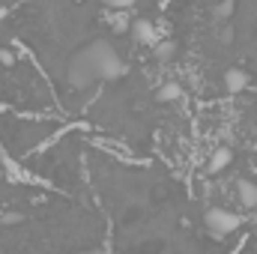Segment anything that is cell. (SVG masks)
I'll return each instance as SVG.
<instances>
[{"instance_id":"obj_11","label":"cell","mask_w":257,"mask_h":254,"mask_svg":"<svg viewBox=\"0 0 257 254\" xmlns=\"http://www.w3.org/2000/svg\"><path fill=\"white\" fill-rule=\"evenodd\" d=\"M230 12H233V0H221V3L212 9V15H215V18H227Z\"/></svg>"},{"instance_id":"obj_9","label":"cell","mask_w":257,"mask_h":254,"mask_svg":"<svg viewBox=\"0 0 257 254\" xmlns=\"http://www.w3.org/2000/svg\"><path fill=\"white\" fill-rule=\"evenodd\" d=\"M159 102H177V99H183V87L177 84V81H168V84H162L159 87Z\"/></svg>"},{"instance_id":"obj_7","label":"cell","mask_w":257,"mask_h":254,"mask_svg":"<svg viewBox=\"0 0 257 254\" xmlns=\"http://www.w3.org/2000/svg\"><path fill=\"white\" fill-rule=\"evenodd\" d=\"M153 54H156L159 63H171V60L177 57V42H174V39H159V42L153 45Z\"/></svg>"},{"instance_id":"obj_3","label":"cell","mask_w":257,"mask_h":254,"mask_svg":"<svg viewBox=\"0 0 257 254\" xmlns=\"http://www.w3.org/2000/svg\"><path fill=\"white\" fill-rule=\"evenodd\" d=\"M66 81H69V87H78V90H84V87H90V84L96 81L93 69L87 66L84 57H81V51L69 60V66H66Z\"/></svg>"},{"instance_id":"obj_6","label":"cell","mask_w":257,"mask_h":254,"mask_svg":"<svg viewBox=\"0 0 257 254\" xmlns=\"http://www.w3.org/2000/svg\"><path fill=\"white\" fill-rule=\"evenodd\" d=\"M224 87H227L230 93L245 90V87H248V72H242V69H227V72H224Z\"/></svg>"},{"instance_id":"obj_1","label":"cell","mask_w":257,"mask_h":254,"mask_svg":"<svg viewBox=\"0 0 257 254\" xmlns=\"http://www.w3.org/2000/svg\"><path fill=\"white\" fill-rule=\"evenodd\" d=\"M81 57H84L87 66L93 69L96 81H114V78L126 75V63H123V57H120V54L114 51V45L105 42V39L90 42V45L81 51Z\"/></svg>"},{"instance_id":"obj_5","label":"cell","mask_w":257,"mask_h":254,"mask_svg":"<svg viewBox=\"0 0 257 254\" xmlns=\"http://www.w3.org/2000/svg\"><path fill=\"white\" fill-rule=\"evenodd\" d=\"M236 197H239L242 206L254 209L257 206V183H251V180H239V183H236Z\"/></svg>"},{"instance_id":"obj_10","label":"cell","mask_w":257,"mask_h":254,"mask_svg":"<svg viewBox=\"0 0 257 254\" xmlns=\"http://www.w3.org/2000/svg\"><path fill=\"white\" fill-rule=\"evenodd\" d=\"M108 21H111V30H114V33H128V30H132V21H128L126 15H120V12L111 15Z\"/></svg>"},{"instance_id":"obj_14","label":"cell","mask_w":257,"mask_h":254,"mask_svg":"<svg viewBox=\"0 0 257 254\" xmlns=\"http://www.w3.org/2000/svg\"><path fill=\"white\" fill-rule=\"evenodd\" d=\"M15 221H18V215H15V212H6V215H3V224H15Z\"/></svg>"},{"instance_id":"obj_2","label":"cell","mask_w":257,"mask_h":254,"mask_svg":"<svg viewBox=\"0 0 257 254\" xmlns=\"http://www.w3.org/2000/svg\"><path fill=\"white\" fill-rule=\"evenodd\" d=\"M203 224H206V230H209L215 239H224V236H230V233L242 224V218H239L236 212L224 209V206H212V209L203 212Z\"/></svg>"},{"instance_id":"obj_15","label":"cell","mask_w":257,"mask_h":254,"mask_svg":"<svg viewBox=\"0 0 257 254\" xmlns=\"http://www.w3.org/2000/svg\"><path fill=\"white\" fill-rule=\"evenodd\" d=\"M81 254H105V251H81Z\"/></svg>"},{"instance_id":"obj_13","label":"cell","mask_w":257,"mask_h":254,"mask_svg":"<svg viewBox=\"0 0 257 254\" xmlns=\"http://www.w3.org/2000/svg\"><path fill=\"white\" fill-rule=\"evenodd\" d=\"M0 63L12 66V63H15V51H12V48H0Z\"/></svg>"},{"instance_id":"obj_12","label":"cell","mask_w":257,"mask_h":254,"mask_svg":"<svg viewBox=\"0 0 257 254\" xmlns=\"http://www.w3.org/2000/svg\"><path fill=\"white\" fill-rule=\"evenodd\" d=\"M105 3H108L114 12H126V9H132V6H135V0H105Z\"/></svg>"},{"instance_id":"obj_4","label":"cell","mask_w":257,"mask_h":254,"mask_svg":"<svg viewBox=\"0 0 257 254\" xmlns=\"http://www.w3.org/2000/svg\"><path fill=\"white\" fill-rule=\"evenodd\" d=\"M138 42H144V45H156L159 42V33H156V24L150 21V18H135L132 21V30H128Z\"/></svg>"},{"instance_id":"obj_8","label":"cell","mask_w":257,"mask_h":254,"mask_svg":"<svg viewBox=\"0 0 257 254\" xmlns=\"http://www.w3.org/2000/svg\"><path fill=\"white\" fill-rule=\"evenodd\" d=\"M230 159H233L230 147H218V150H215V153L209 156V165H206V168H209L212 174H218V171H224V168L230 165Z\"/></svg>"}]
</instances>
